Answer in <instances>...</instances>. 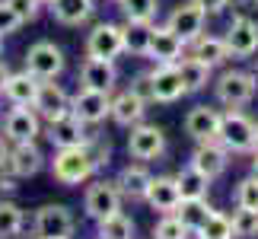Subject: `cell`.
Segmentation results:
<instances>
[{
  "label": "cell",
  "instance_id": "obj_7",
  "mask_svg": "<svg viewBox=\"0 0 258 239\" xmlns=\"http://www.w3.org/2000/svg\"><path fill=\"white\" fill-rule=\"evenodd\" d=\"M71 112L89 128L102 125L105 118H112V93H99V89L80 86L77 96H71Z\"/></svg>",
  "mask_w": 258,
  "mask_h": 239
},
{
  "label": "cell",
  "instance_id": "obj_1",
  "mask_svg": "<svg viewBox=\"0 0 258 239\" xmlns=\"http://www.w3.org/2000/svg\"><path fill=\"white\" fill-rule=\"evenodd\" d=\"M96 175V163L89 156L86 147H61L54 150L51 156V178L64 188H74V185H83L86 178Z\"/></svg>",
  "mask_w": 258,
  "mask_h": 239
},
{
  "label": "cell",
  "instance_id": "obj_21",
  "mask_svg": "<svg viewBox=\"0 0 258 239\" xmlns=\"http://www.w3.org/2000/svg\"><path fill=\"white\" fill-rule=\"evenodd\" d=\"M7 169L19 178H32L45 169V153L38 150L35 141H26V144H13V150H10V163Z\"/></svg>",
  "mask_w": 258,
  "mask_h": 239
},
{
  "label": "cell",
  "instance_id": "obj_25",
  "mask_svg": "<svg viewBox=\"0 0 258 239\" xmlns=\"http://www.w3.org/2000/svg\"><path fill=\"white\" fill-rule=\"evenodd\" d=\"M48 10L61 26H83L96 13V0H51Z\"/></svg>",
  "mask_w": 258,
  "mask_h": 239
},
{
  "label": "cell",
  "instance_id": "obj_14",
  "mask_svg": "<svg viewBox=\"0 0 258 239\" xmlns=\"http://www.w3.org/2000/svg\"><path fill=\"white\" fill-rule=\"evenodd\" d=\"M220 122H223V112H217V108L211 105H195L191 112L185 115V134L191 137L195 144H201V141H217V134H220Z\"/></svg>",
  "mask_w": 258,
  "mask_h": 239
},
{
  "label": "cell",
  "instance_id": "obj_41",
  "mask_svg": "<svg viewBox=\"0 0 258 239\" xmlns=\"http://www.w3.org/2000/svg\"><path fill=\"white\" fill-rule=\"evenodd\" d=\"M7 4L13 7L16 13L26 19V23H32V19L38 16V7H42V4H38V0H7Z\"/></svg>",
  "mask_w": 258,
  "mask_h": 239
},
{
  "label": "cell",
  "instance_id": "obj_18",
  "mask_svg": "<svg viewBox=\"0 0 258 239\" xmlns=\"http://www.w3.org/2000/svg\"><path fill=\"white\" fill-rule=\"evenodd\" d=\"M118 83V67L115 61H102V57H86L80 64V86L99 89V93H112Z\"/></svg>",
  "mask_w": 258,
  "mask_h": 239
},
{
  "label": "cell",
  "instance_id": "obj_30",
  "mask_svg": "<svg viewBox=\"0 0 258 239\" xmlns=\"http://www.w3.org/2000/svg\"><path fill=\"white\" fill-rule=\"evenodd\" d=\"M175 182H178V192H182V201H188V198H207V188H211V178L204 172H198L191 163L175 172Z\"/></svg>",
  "mask_w": 258,
  "mask_h": 239
},
{
  "label": "cell",
  "instance_id": "obj_32",
  "mask_svg": "<svg viewBox=\"0 0 258 239\" xmlns=\"http://www.w3.org/2000/svg\"><path fill=\"white\" fill-rule=\"evenodd\" d=\"M99 239H134V220L124 211L105 217L99 220Z\"/></svg>",
  "mask_w": 258,
  "mask_h": 239
},
{
  "label": "cell",
  "instance_id": "obj_31",
  "mask_svg": "<svg viewBox=\"0 0 258 239\" xmlns=\"http://www.w3.org/2000/svg\"><path fill=\"white\" fill-rule=\"evenodd\" d=\"M23 226H26L23 207L0 198V239H16L19 233H23Z\"/></svg>",
  "mask_w": 258,
  "mask_h": 239
},
{
  "label": "cell",
  "instance_id": "obj_40",
  "mask_svg": "<svg viewBox=\"0 0 258 239\" xmlns=\"http://www.w3.org/2000/svg\"><path fill=\"white\" fill-rule=\"evenodd\" d=\"M127 89H131L134 96H141L147 105L156 102V89H153V77H150V74H137V77L131 80V86H127Z\"/></svg>",
  "mask_w": 258,
  "mask_h": 239
},
{
  "label": "cell",
  "instance_id": "obj_5",
  "mask_svg": "<svg viewBox=\"0 0 258 239\" xmlns=\"http://www.w3.org/2000/svg\"><path fill=\"white\" fill-rule=\"evenodd\" d=\"M166 153V131L160 125H134L131 134H127V156L137 159V163H153Z\"/></svg>",
  "mask_w": 258,
  "mask_h": 239
},
{
  "label": "cell",
  "instance_id": "obj_36",
  "mask_svg": "<svg viewBox=\"0 0 258 239\" xmlns=\"http://www.w3.org/2000/svg\"><path fill=\"white\" fill-rule=\"evenodd\" d=\"M233 233H236V239H252V236H258V211L236 207V214H233Z\"/></svg>",
  "mask_w": 258,
  "mask_h": 239
},
{
  "label": "cell",
  "instance_id": "obj_44",
  "mask_svg": "<svg viewBox=\"0 0 258 239\" xmlns=\"http://www.w3.org/2000/svg\"><path fill=\"white\" fill-rule=\"evenodd\" d=\"M10 150H13V144H10L4 134H0V169H7V163H10Z\"/></svg>",
  "mask_w": 258,
  "mask_h": 239
},
{
  "label": "cell",
  "instance_id": "obj_23",
  "mask_svg": "<svg viewBox=\"0 0 258 239\" xmlns=\"http://www.w3.org/2000/svg\"><path fill=\"white\" fill-rule=\"evenodd\" d=\"M38 86H42V80L32 77L23 67V71L10 74L7 83H4V99L10 105H35V96H38Z\"/></svg>",
  "mask_w": 258,
  "mask_h": 239
},
{
  "label": "cell",
  "instance_id": "obj_42",
  "mask_svg": "<svg viewBox=\"0 0 258 239\" xmlns=\"http://www.w3.org/2000/svg\"><path fill=\"white\" fill-rule=\"evenodd\" d=\"M16 182H19V175H13L10 169H7V172H0V195H13L16 188H19Z\"/></svg>",
  "mask_w": 258,
  "mask_h": 239
},
{
  "label": "cell",
  "instance_id": "obj_16",
  "mask_svg": "<svg viewBox=\"0 0 258 239\" xmlns=\"http://www.w3.org/2000/svg\"><path fill=\"white\" fill-rule=\"evenodd\" d=\"M32 108L42 115V122H54V118H61V115L71 112V96H67V89L57 86L54 80H42Z\"/></svg>",
  "mask_w": 258,
  "mask_h": 239
},
{
  "label": "cell",
  "instance_id": "obj_50",
  "mask_svg": "<svg viewBox=\"0 0 258 239\" xmlns=\"http://www.w3.org/2000/svg\"><path fill=\"white\" fill-rule=\"evenodd\" d=\"M61 239H71V236H61Z\"/></svg>",
  "mask_w": 258,
  "mask_h": 239
},
{
  "label": "cell",
  "instance_id": "obj_29",
  "mask_svg": "<svg viewBox=\"0 0 258 239\" xmlns=\"http://www.w3.org/2000/svg\"><path fill=\"white\" fill-rule=\"evenodd\" d=\"M178 220L188 226V233H198L201 226L214 217V207L207 204V198H188V201L178 204Z\"/></svg>",
  "mask_w": 258,
  "mask_h": 239
},
{
  "label": "cell",
  "instance_id": "obj_15",
  "mask_svg": "<svg viewBox=\"0 0 258 239\" xmlns=\"http://www.w3.org/2000/svg\"><path fill=\"white\" fill-rule=\"evenodd\" d=\"M223 38H226V48H230L233 57H252L258 51V19L233 16V23Z\"/></svg>",
  "mask_w": 258,
  "mask_h": 239
},
{
  "label": "cell",
  "instance_id": "obj_43",
  "mask_svg": "<svg viewBox=\"0 0 258 239\" xmlns=\"http://www.w3.org/2000/svg\"><path fill=\"white\" fill-rule=\"evenodd\" d=\"M195 4H201V7H204V13H211V16H214V13H223V10L230 7V0H195Z\"/></svg>",
  "mask_w": 258,
  "mask_h": 239
},
{
  "label": "cell",
  "instance_id": "obj_45",
  "mask_svg": "<svg viewBox=\"0 0 258 239\" xmlns=\"http://www.w3.org/2000/svg\"><path fill=\"white\" fill-rule=\"evenodd\" d=\"M7 77H10V67L0 61V96H4V83H7Z\"/></svg>",
  "mask_w": 258,
  "mask_h": 239
},
{
  "label": "cell",
  "instance_id": "obj_11",
  "mask_svg": "<svg viewBox=\"0 0 258 239\" xmlns=\"http://www.w3.org/2000/svg\"><path fill=\"white\" fill-rule=\"evenodd\" d=\"M86 57H102V61H115L118 54H124L121 42V26L115 23H96L86 32Z\"/></svg>",
  "mask_w": 258,
  "mask_h": 239
},
{
  "label": "cell",
  "instance_id": "obj_37",
  "mask_svg": "<svg viewBox=\"0 0 258 239\" xmlns=\"http://www.w3.org/2000/svg\"><path fill=\"white\" fill-rule=\"evenodd\" d=\"M233 201L236 207H249V211H258V175H245L233 192Z\"/></svg>",
  "mask_w": 258,
  "mask_h": 239
},
{
  "label": "cell",
  "instance_id": "obj_13",
  "mask_svg": "<svg viewBox=\"0 0 258 239\" xmlns=\"http://www.w3.org/2000/svg\"><path fill=\"white\" fill-rule=\"evenodd\" d=\"M188 163L214 182V178H220L226 172V166H230V150H226L220 141H201L195 147V153H191Z\"/></svg>",
  "mask_w": 258,
  "mask_h": 239
},
{
  "label": "cell",
  "instance_id": "obj_51",
  "mask_svg": "<svg viewBox=\"0 0 258 239\" xmlns=\"http://www.w3.org/2000/svg\"><path fill=\"white\" fill-rule=\"evenodd\" d=\"M255 80H258V74H255Z\"/></svg>",
  "mask_w": 258,
  "mask_h": 239
},
{
  "label": "cell",
  "instance_id": "obj_38",
  "mask_svg": "<svg viewBox=\"0 0 258 239\" xmlns=\"http://www.w3.org/2000/svg\"><path fill=\"white\" fill-rule=\"evenodd\" d=\"M86 150H89V156H93V163H96V172H99V169H105L108 163H112V144H108V141H102L99 134H93V137H89Z\"/></svg>",
  "mask_w": 258,
  "mask_h": 239
},
{
  "label": "cell",
  "instance_id": "obj_22",
  "mask_svg": "<svg viewBox=\"0 0 258 239\" xmlns=\"http://www.w3.org/2000/svg\"><path fill=\"white\" fill-rule=\"evenodd\" d=\"M118 192H121L124 201H147V188H150L153 175L144 163H127L121 172H118Z\"/></svg>",
  "mask_w": 258,
  "mask_h": 239
},
{
  "label": "cell",
  "instance_id": "obj_46",
  "mask_svg": "<svg viewBox=\"0 0 258 239\" xmlns=\"http://www.w3.org/2000/svg\"><path fill=\"white\" fill-rule=\"evenodd\" d=\"M252 172L258 175V150H255V159H252Z\"/></svg>",
  "mask_w": 258,
  "mask_h": 239
},
{
  "label": "cell",
  "instance_id": "obj_17",
  "mask_svg": "<svg viewBox=\"0 0 258 239\" xmlns=\"http://www.w3.org/2000/svg\"><path fill=\"white\" fill-rule=\"evenodd\" d=\"M150 77H153V89H156V102L169 105V102H178L182 96H188L185 80L178 74V64H156Z\"/></svg>",
  "mask_w": 258,
  "mask_h": 239
},
{
  "label": "cell",
  "instance_id": "obj_3",
  "mask_svg": "<svg viewBox=\"0 0 258 239\" xmlns=\"http://www.w3.org/2000/svg\"><path fill=\"white\" fill-rule=\"evenodd\" d=\"M255 89H258V80L255 74H245V71H223L214 83V93H217V102L226 105V108H242L255 99Z\"/></svg>",
  "mask_w": 258,
  "mask_h": 239
},
{
  "label": "cell",
  "instance_id": "obj_49",
  "mask_svg": "<svg viewBox=\"0 0 258 239\" xmlns=\"http://www.w3.org/2000/svg\"><path fill=\"white\" fill-rule=\"evenodd\" d=\"M112 4H121V0H112Z\"/></svg>",
  "mask_w": 258,
  "mask_h": 239
},
{
  "label": "cell",
  "instance_id": "obj_28",
  "mask_svg": "<svg viewBox=\"0 0 258 239\" xmlns=\"http://www.w3.org/2000/svg\"><path fill=\"white\" fill-rule=\"evenodd\" d=\"M191 54L195 57H201V61H207L211 67H217V64H226L230 61V48H226V38H220V35H201V38H195L191 42Z\"/></svg>",
  "mask_w": 258,
  "mask_h": 239
},
{
  "label": "cell",
  "instance_id": "obj_33",
  "mask_svg": "<svg viewBox=\"0 0 258 239\" xmlns=\"http://www.w3.org/2000/svg\"><path fill=\"white\" fill-rule=\"evenodd\" d=\"M195 236L198 239H236V233H233V217L223 214V211H214V217Z\"/></svg>",
  "mask_w": 258,
  "mask_h": 239
},
{
  "label": "cell",
  "instance_id": "obj_6",
  "mask_svg": "<svg viewBox=\"0 0 258 239\" xmlns=\"http://www.w3.org/2000/svg\"><path fill=\"white\" fill-rule=\"evenodd\" d=\"M121 192H118V182H105V178H99V182H93L86 188L83 195V214L89 217V220H105V217H112L121 211Z\"/></svg>",
  "mask_w": 258,
  "mask_h": 239
},
{
  "label": "cell",
  "instance_id": "obj_20",
  "mask_svg": "<svg viewBox=\"0 0 258 239\" xmlns=\"http://www.w3.org/2000/svg\"><path fill=\"white\" fill-rule=\"evenodd\" d=\"M147 204L160 214H175L182 204V192H178L175 175H153L150 188H147Z\"/></svg>",
  "mask_w": 258,
  "mask_h": 239
},
{
  "label": "cell",
  "instance_id": "obj_10",
  "mask_svg": "<svg viewBox=\"0 0 258 239\" xmlns=\"http://www.w3.org/2000/svg\"><path fill=\"white\" fill-rule=\"evenodd\" d=\"M45 137L54 150H61V147H86L93 134H89V125H83L74 112H67L54 122H45Z\"/></svg>",
  "mask_w": 258,
  "mask_h": 239
},
{
  "label": "cell",
  "instance_id": "obj_12",
  "mask_svg": "<svg viewBox=\"0 0 258 239\" xmlns=\"http://www.w3.org/2000/svg\"><path fill=\"white\" fill-rule=\"evenodd\" d=\"M204 23H207V13H204L201 4H195V0H188V4L175 7L172 13L166 16V26H169L185 45H191L195 38L204 35Z\"/></svg>",
  "mask_w": 258,
  "mask_h": 239
},
{
  "label": "cell",
  "instance_id": "obj_39",
  "mask_svg": "<svg viewBox=\"0 0 258 239\" xmlns=\"http://www.w3.org/2000/svg\"><path fill=\"white\" fill-rule=\"evenodd\" d=\"M23 23H26V19L19 16L16 10L7 4V0H0V35H13V32H19V29H23Z\"/></svg>",
  "mask_w": 258,
  "mask_h": 239
},
{
  "label": "cell",
  "instance_id": "obj_48",
  "mask_svg": "<svg viewBox=\"0 0 258 239\" xmlns=\"http://www.w3.org/2000/svg\"><path fill=\"white\" fill-rule=\"evenodd\" d=\"M38 4H51V0H38Z\"/></svg>",
  "mask_w": 258,
  "mask_h": 239
},
{
  "label": "cell",
  "instance_id": "obj_26",
  "mask_svg": "<svg viewBox=\"0 0 258 239\" xmlns=\"http://www.w3.org/2000/svg\"><path fill=\"white\" fill-rule=\"evenodd\" d=\"M121 42H124V54L147 57L150 54V42H153V23H131V19H124Z\"/></svg>",
  "mask_w": 258,
  "mask_h": 239
},
{
  "label": "cell",
  "instance_id": "obj_27",
  "mask_svg": "<svg viewBox=\"0 0 258 239\" xmlns=\"http://www.w3.org/2000/svg\"><path fill=\"white\" fill-rule=\"evenodd\" d=\"M178 74H182L188 93H201V89L211 83L214 67L207 64V61H201V57H195V54H185L182 61H178Z\"/></svg>",
  "mask_w": 258,
  "mask_h": 239
},
{
  "label": "cell",
  "instance_id": "obj_35",
  "mask_svg": "<svg viewBox=\"0 0 258 239\" xmlns=\"http://www.w3.org/2000/svg\"><path fill=\"white\" fill-rule=\"evenodd\" d=\"M188 226L178 220V214H163L160 223L153 226V239H188Z\"/></svg>",
  "mask_w": 258,
  "mask_h": 239
},
{
  "label": "cell",
  "instance_id": "obj_2",
  "mask_svg": "<svg viewBox=\"0 0 258 239\" xmlns=\"http://www.w3.org/2000/svg\"><path fill=\"white\" fill-rule=\"evenodd\" d=\"M217 141L230 153H255L258 150V125L245 112H239V108H230V112H223Z\"/></svg>",
  "mask_w": 258,
  "mask_h": 239
},
{
  "label": "cell",
  "instance_id": "obj_8",
  "mask_svg": "<svg viewBox=\"0 0 258 239\" xmlns=\"http://www.w3.org/2000/svg\"><path fill=\"white\" fill-rule=\"evenodd\" d=\"M0 134H4L10 144L35 141V137L42 134V115H38L32 105H13L4 115V131Z\"/></svg>",
  "mask_w": 258,
  "mask_h": 239
},
{
  "label": "cell",
  "instance_id": "obj_19",
  "mask_svg": "<svg viewBox=\"0 0 258 239\" xmlns=\"http://www.w3.org/2000/svg\"><path fill=\"white\" fill-rule=\"evenodd\" d=\"M147 57L153 64H178L185 57V42L169 26H153V42H150V54Z\"/></svg>",
  "mask_w": 258,
  "mask_h": 239
},
{
  "label": "cell",
  "instance_id": "obj_47",
  "mask_svg": "<svg viewBox=\"0 0 258 239\" xmlns=\"http://www.w3.org/2000/svg\"><path fill=\"white\" fill-rule=\"evenodd\" d=\"M0 54H4V35H0Z\"/></svg>",
  "mask_w": 258,
  "mask_h": 239
},
{
  "label": "cell",
  "instance_id": "obj_34",
  "mask_svg": "<svg viewBox=\"0 0 258 239\" xmlns=\"http://www.w3.org/2000/svg\"><path fill=\"white\" fill-rule=\"evenodd\" d=\"M121 13L131 23H153L156 10H160V0H121Z\"/></svg>",
  "mask_w": 258,
  "mask_h": 239
},
{
  "label": "cell",
  "instance_id": "obj_9",
  "mask_svg": "<svg viewBox=\"0 0 258 239\" xmlns=\"http://www.w3.org/2000/svg\"><path fill=\"white\" fill-rule=\"evenodd\" d=\"M64 51L54 42H35L26 51V71L38 80H57L64 74Z\"/></svg>",
  "mask_w": 258,
  "mask_h": 239
},
{
  "label": "cell",
  "instance_id": "obj_24",
  "mask_svg": "<svg viewBox=\"0 0 258 239\" xmlns=\"http://www.w3.org/2000/svg\"><path fill=\"white\" fill-rule=\"evenodd\" d=\"M144 115H147V102H144L141 96H134L131 89L112 96V122L118 128H127V131H131L134 125L144 122Z\"/></svg>",
  "mask_w": 258,
  "mask_h": 239
},
{
  "label": "cell",
  "instance_id": "obj_4",
  "mask_svg": "<svg viewBox=\"0 0 258 239\" xmlns=\"http://www.w3.org/2000/svg\"><path fill=\"white\" fill-rule=\"evenodd\" d=\"M74 214L67 204H42L32 214V239H61L74 236Z\"/></svg>",
  "mask_w": 258,
  "mask_h": 239
}]
</instances>
